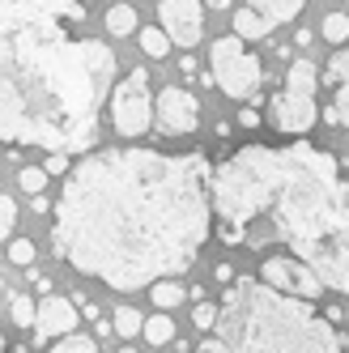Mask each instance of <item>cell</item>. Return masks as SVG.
Segmentation results:
<instances>
[{
  "label": "cell",
  "mask_w": 349,
  "mask_h": 353,
  "mask_svg": "<svg viewBox=\"0 0 349 353\" xmlns=\"http://www.w3.org/2000/svg\"><path fill=\"white\" fill-rule=\"evenodd\" d=\"M213 230V170L201 149H98L64 174L52 205L56 256L132 294L183 272Z\"/></svg>",
  "instance_id": "1"
},
{
  "label": "cell",
  "mask_w": 349,
  "mask_h": 353,
  "mask_svg": "<svg viewBox=\"0 0 349 353\" xmlns=\"http://www.w3.org/2000/svg\"><path fill=\"white\" fill-rule=\"evenodd\" d=\"M64 21L47 0L0 5V141L64 154L94 145L115 56L98 39H68Z\"/></svg>",
  "instance_id": "2"
},
{
  "label": "cell",
  "mask_w": 349,
  "mask_h": 353,
  "mask_svg": "<svg viewBox=\"0 0 349 353\" xmlns=\"http://www.w3.org/2000/svg\"><path fill=\"white\" fill-rule=\"evenodd\" d=\"M349 183L328 149L307 141L243 145L213 170L217 234L230 247L290 243L294 256L328 234L345 209Z\"/></svg>",
  "instance_id": "3"
},
{
  "label": "cell",
  "mask_w": 349,
  "mask_h": 353,
  "mask_svg": "<svg viewBox=\"0 0 349 353\" xmlns=\"http://www.w3.org/2000/svg\"><path fill=\"white\" fill-rule=\"evenodd\" d=\"M213 327V341L201 349H345L332 319H319L311 298L286 294L252 276L230 281Z\"/></svg>",
  "instance_id": "4"
},
{
  "label": "cell",
  "mask_w": 349,
  "mask_h": 353,
  "mask_svg": "<svg viewBox=\"0 0 349 353\" xmlns=\"http://www.w3.org/2000/svg\"><path fill=\"white\" fill-rule=\"evenodd\" d=\"M315 81H319V68L311 60H294L281 90L268 98V115H272V128L290 132V137H303L315 128Z\"/></svg>",
  "instance_id": "5"
},
{
  "label": "cell",
  "mask_w": 349,
  "mask_h": 353,
  "mask_svg": "<svg viewBox=\"0 0 349 353\" xmlns=\"http://www.w3.org/2000/svg\"><path fill=\"white\" fill-rule=\"evenodd\" d=\"M243 34H226V39H213L209 47V64H213V85L230 98H256L264 85V64L260 56H252L243 47Z\"/></svg>",
  "instance_id": "6"
},
{
  "label": "cell",
  "mask_w": 349,
  "mask_h": 353,
  "mask_svg": "<svg viewBox=\"0 0 349 353\" xmlns=\"http://www.w3.org/2000/svg\"><path fill=\"white\" fill-rule=\"evenodd\" d=\"M303 260L319 272V281L328 290L349 294V196H345V209H341L337 225L303 251Z\"/></svg>",
  "instance_id": "7"
},
{
  "label": "cell",
  "mask_w": 349,
  "mask_h": 353,
  "mask_svg": "<svg viewBox=\"0 0 349 353\" xmlns=\"http://www.w3.org/2000/svg\"><path fill=\"white\" fill-rule=\"evenodd\" d=\"M158 119V103H149V68H132L111 94V123L123 137H145Z\"/></svg>",
  "instance_id": "8"
},
{
  "label": "cell",
  "mask_w": 349,
  "mask_h": 353,
  "mask_svg": "<svg viewBox=\"0 0 349 353\" xmlns=\"http://www.w3.org/2000/svg\"><path fill=\"white\" fill-rule=\"evenodd\" d=\"M260 281L277 285L286 294H298V298H319V290H328L303 256H268L260 264Z\"/></svg>",
  "instance_id": "9"
},
{
  "label": "cell",
  "mask_w": 349,
  "mask_h": 353,
  "mask_svg": "<svg viewBox=\"0 0 349 353\" xmlns=\"http://www.w3.org/2000/svg\"><path fill=\"white\" fill-rule=\"evenodd\" d=\"M158 21L162 30L174 39V47H196L205 34V5L201 0H162L158 5Z\"/></svg>",
  "instance_id": "10"
},
{
  "label": "cell",
  "mask_w": 349,
  "mask_h": 353,
  "mask_svg": "<svg viewBox=\"0 0 349 353\" xmlns=\"http://www.w3.org/2000/svg\"><path fill=\"white\" fill-rule=\"evenodd\" d=\"M196 123H201V98L192 90L170 85L158 94V128L166 137H188V132H196Z\"/></svg>",
  "instance_id": "11"
},
{
  "label": "cell",
  "mask_w": 349,
  "mask_h": 353,
  "mask_svg": "<svg viewBox=\"0 0 349 353\" xmlns=\"http://www.w3.org/2000/svg\"><path fill=\"white\" fill-rule=\"evenodd\" d=\"M77 298H56V294H47L39 302V315H34V332L47 341V336H64L77 327Z\"/></svg>",
  "instance_id": "12"
},
{
  "label": "cell",
  "mask_w": 349,
  "mask_h": 353,
  "mask_svg": "<svg viewBox=\"0 0 349 353\" xmlns=\"http://www.w3.org/2000/svg\"><path fill=\"white\" fill-rule=\"evenodd\" d=\"M323 85L332 90V107H328V123L349 128V52H337L323 68Z\"/></svg>",
  "instance_id": "13"
},
{
  "label": "cell",
  "mask_w": 349,
  "mask_h": 353,
  "mask_svg": "<svg viewBox=\"0 0 349 353\" xmlns=\"http://www.w3.org/2000/svg\"><path fill=\"white\" fill-rule=\"evenodd\" d=\"M303 5H307V0H252V9L268 17V26H272V30L286 26V21H294L298 13H303Z\"/></svg>",
  "instance_id": "14"
},
{
  "label": "cell",
  "mask_w": 349,
  "mask_h": 353,
  "mask_svg": "<svg viewBox=\"0 0 349 353\" xmlns=\"http://www.w3.org/2000/svg\"><path fill=\"white\" fill-rule=\"evenodd\" d=\"M235 34H243V39H268L272 26H268L264 13H256V9H239V13H235Z\"/></svg>",
  "instance_id": "15"
},
{
  "label": "cell",
  "mask_w": 349,
  "mask_h": 353,
  "mask_svg": "<svg viewBox=\"0 0 349 353\" xmlns=\"http://www.w3.org/2000/svg\"><path fill=\"white\" fill-rule=\"evenodd\" d=\"M174 47V39L162 30V26H149V30H141V52L149 56V60H162L166 52Z\"/></svg>",
  "instance_id": "16"
},
{
  "label": "cell",
  "mask_w": 349,
  "mask_h": 353,
  "mask_svg": "<svg viewBox=\"0 0 349 353\" xmlns=\"http://www.w3.org/2000/svg\"><path fill=\"white\" fill-rule=\"evenodd\" d=\"M107 30H111L115 39L132 34V30H137V13H132L128 5H111V9H107Z\"/></svg>",
  "instance_id": "17"
},
{
  "label": "cell",
  "mask_w": 349,
  "mask_h": 353,
  "mask_svg": "<svg viewBox=\"0 0 349 353\" xmlns=\"http://www.w3.org/2000/svg\"><path fill=\"white\" fill-rule=\"evenodd\" d=\"M34 315H39V307H34L26 294H13V298H9V319H13L17 327H34Z\"/></svg>",
  "instance_id": "18"
},
{
  "label": "cell",
  "mask_w": 349,
  "mask_h": 353,
  "mask_svg": "<svg viewBox=\"0 0 349 353\" xmlns=\"http://www.w3.org/2000/svg\"><path fill=\"white\" fill-rule=\"evenodd\" d=\"M145 332V319L137 307H119L115 311V336H141Z\"/></svg>",
  "instance_id": "19"
},
{
  "label": "cell",
  "mask_w": 349,
  "mask_h": 353,
  "mask_svg": "<svg viewBox=\"0 0 349 353\" xmlns=\"http://www.w3.org/2000/svg\"><path fill=\"white\" fill-rule=\"evenodd\" d=\"M149 298H154L162 311H170V307H179V302H183V285L162 281V276H158V281H154V290H149Z\"/></svg>",
  "instance_id": "20"
},
{
  "label": "cell",
  "mask_w": 349,
  "mask_h": 353,
  "mask_svg": "<svg viewBox=\"0 0 349 353\" xmlns=\"http://www.w3.org/2000/svg\"><path fill=\"white\" fill-rule=\"evenodd\" d=\"M149 345H170V336H174V323L166 319V315H154V319H145V332H141Z\"/></svg>",
  "instance_id": "21"
},
{
  "label": "cell",
  "mask_w": 349,
  "mask_h": 353,
  "mask_svg": "<svg viewBox=\"0 0 349 353\" xmlns=\"http://www.w3.org/2000/svg\"><path fill=\"white\" fill-rule=\"evenodd\" d=\"M319 34L328 39V43H345L349 39V17L345 13H328V17H323V26H319Z\"/></svg>",
  "instance_id": "22"
},
{
  "label": "cell",
  "mask_w": 349,
  "mask_h": 353,
  "mask_svg": "<svg viewBox=\"0 0 349 353\" xmlns=\"http://www.w3.org/2000/svg\"><path fill=\"white\" fill-rule=\"evenodd\" d=\"M52 349H56V353H94L98 341H94V336H68V332H64Z\"/></svg>",
  "instance_id": "23"
},
{
  "label": "cell",
  "mask_w": 349,
  "mask_h": 353,
  "mask_svg": "<svg viewBox=\"0 0 349 353\" xmlns=\"http://www.w3.org/2000/svg\"><path fill=\"white\" fill-rule=\"evenodd\" d=\"M43 188H47V166H26V170H21V192L39 196Z\"/></svg>",
  "instance_id": "24"
},
{
  "label": "cell",
  "mask_w": 349,
  "mask_h": 353,
  "mask_svg": "<svg viewBox=\"0 0 349 353\" xmlns=\"http://www.w3.org/2000/svg\"><path fill=\"white\" fill-rule=\"evenodd\" d=\"M9 260L21 264V268H30V264H34V243H30V239H13V243H9Z\"/></svg>",
  "instance_id": "25"
},
{
  "label": "cell",
  "mask_w": 349,
  "mask_h": 353,
  "mask_svg": "<svg viewBox=\"0 0 349 353\" xmlns=\"http://www.w3.org/2000/svg\"><path fill=\"white\" fill-rule=\"evenodd\" d=\"M13 221H17V205H13V196L0 192V239L13 234Z\"/></svg>",
  "instance_id": "26"
},
{
  "label": "cell",
  "mask_w": 349,
  "mask_h": 353,
  "mask_svg": "<svg viewBox=\"0 0 349 353\" xmlns=\"http://www.w3.org/2000/svg\"><path fill=\"white\" fill-rule=\"evenodd\" d=\"M47 174H68V154L64 149H47Z\"/></svg>",
  "instance_id": "27"
},
{
  "label": "cell",
  "mask_w": 349,
  "mask_h": 353,
  "mask_svg": "<svg viewBox=\"0 0 349 353\" xmlns=\"http://www.w3.org/2000/svg\"><path fill=\"white\" fill-rule=\"evenodd\" d=\"M192 319H196V327H213L217 323V307H213V302H196Z\"/></svg>",
  "instance_id": "28"
},
{
  "label": "cell",
  "mask_w": 349,
  "mask_h": 353,
  "mask_svg": "<svg viewBox=\"0 0 349 353\" xmlns=\"http://www.w3.org/2000/svg\"><path fill=\"white\" fill-rule=\"evenodd\" d=\"M239 128H252V132H256V128H260V111H256V107H243V111H239Z\"/></svg>",
  "instance_id": "29"
},
{
  "label": "cell",
  "mask_w": 349,
  "mask_h": 353,
  "mask_svg": "<svg viewBox=\"0 0 349 353\" xmlns=\"http://www.w3.org/2000/svg\"><path fill=\"white\" fill-rule=\"evenodd\" d=\"M205 5H209V9H230L235 0H205Z\"/></svg>",
  "instance_id": "30"
},
{
  "label": "cell",
  "mask_w": 349,
  "mask_h": 353,
  "mask_svg": "<svg viewBox=\"0 0 349 353\" xmlns=\"http://www.w3.org/2000/svg\"><path fill=\"white\" fill-rule=\"evenodd\" d=\"M0 290H5V276H0Z\"/></svg>",
  "instance_id": "31"
},
{
  "label": "cell",
  "mask_w": 349,
  "mask_h": 353,
  "mask_svg": "<svg viewBox=\"0 0 349 353\" xmlns=\"http://www.w3.org/2000/svg\"><path fill=\"white\" fill-rule=\"evenodd\" d=\"M0 349H5V336H0Z\"/></svg>",
  "instance_id": "32"
}]
</instances>
